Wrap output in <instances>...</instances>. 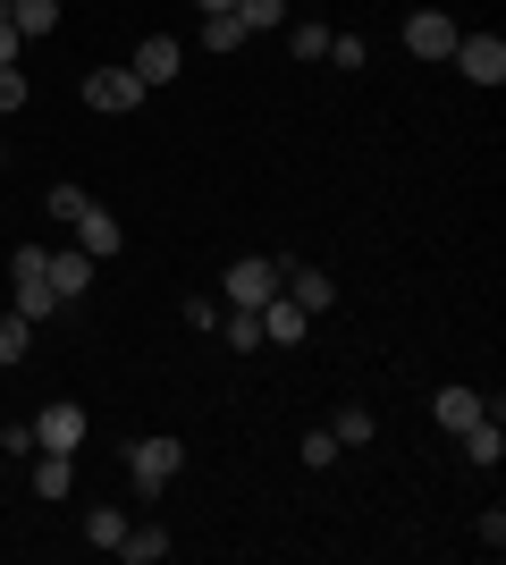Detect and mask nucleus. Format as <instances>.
<instances>
[{
  "label": "nucleus",
  "instance_id": "0eeeda50",
  "mask_svg": "<svg viewBox=\"0 0 506 565\" xmlns=\"http://www.w3.org/2000/svg\"><path fill=\"white\" fill-rule=\"evenodd\" d=\"M254 321H262V347H304V330H313V312L295 305V296H270V305H254Z\"/></svg>",
  "mask_w": 506,
  "mask_h": 565
},
{
  "label": "nucleus",
  "instance_id": "7ed1b4c3",
  "mask_svg": "<svg viewBox=\"0 0 506 565\" xmlns=\"http://www.w3.org/2000/svg\"><path fill=\"white\" fill-rule=\"evenodd\" d=\"M76 94H85V110L127 118L136 102H144V85H136V68H85V76H76Z\"/></svg>",
  "mask_w": 506,
  "mask_h": 565
},
{
  "label": "nucleus",
  "instance_id": "a211bd4d",
  "mask_svg": "<svg viewBox=\"0 0 506 565\" xmlns=\"http://www.w3.org/2000/svg\"><path fill=\"white\" fill-rule=\"evenodd\" d=\"M203 43H212V51H245L254 34H245V18H237V9H212V18H203Z\"/></svg>",
  "mask_w": 506,
  "mask_h": 565
},
{
  "label": "nucleus",
  "instance_id": "c756f323",
  "mask_svg": "<svg viewBox=\"0 0 506 565\" xmlns=\"http://www.w3.org/2000/svg\"><path fill=\"white\" fill-rule=\"evenodd\" d=\"M18 43H25V34H18L9 18H0V68H18Z\"/></svg>",
  "mask_w": 506,
  "mask_h": 565
},
{
  "label": "nucleus",
  "instance_id": "20e7f679",
  "mask_svg": "<svg viewBox=\"0 0 506 565\" xmlns=\"http://www.w3.org/2000/svg\"><path fill=\"white\" fill-rule=\"evenodd\" d=\"M127 68H136V85H144V94H152V85H169V76L186 68V43H177V34H144Z\"/></svg>",
  "mask_w": 506,
  "mask_h": 565
},
{
  "label": "nucleus",
  "instance_id": "ddd939ff",
  "mask_svg": "<svg viewBox=\"0 0 506 565\" xmlns=\"http://www.w3.org/2000/svg\"><path fill=\"white\" fill-rule=\"evenodd\" d=\"M456 439H464V456H473V465H482V472H498V456H506V430H498V405H489L482 423H464V430H456Z\"/></svg>",
  "mask_w": 506,
  "mask_h": 565
},
{
  "label": "nucleus",
  "instance_id": "c85d7f7f",
  "mask_svg": "<svg viewBox=\"0 0 506 565\" xmlns=\"http://www.w3.org/2000/svg\"><path fill=\"white\" fill-rule=\"evenodd\" d=\"M304 465H313V472L337 465V439H330V430H313V439H304Z\"/></svg>",
  "mask_w": 506,
  "mask_h": 565
},
{
  "label": "nucleus",
  "instance_id": "2eb2a0df",
  "mask_svg": "<svg viewBox=\"0 0 506 565\" xmlns=\"http://www.w3.org/2000/svg\"><path fill=\"white\" fill-rule=\"evenodd\" d=\"M110 557H127V565H161V557H169V532H161V523H127V541L110 548Z\"/></svg>",
  "mask_w": 506,
  "mask_h": 565
},
{
  "label": "nucleus",
  "instance_id": "4468645a",
  "mask_svg": "<svg viewBox=\"0 0 506 565\" xmlns=\"http://www.w3.org/2000/svg\"><path fill=\"white\" fill-rule=\"evenodd\" d=\"M25 465H34V498H68V490H76V456H60V448H34Z\"/></svg>",
  "mask_w": 506,
  "mask_h": 565
},
{
  "label": "nucleus",
  "instance_id": "bb28decb",
  "mask_svg": "<svg viewBox=\"0 0 506 565\" xmlns=\"http://www.w3.org/2000/svg\"><path fill=\"white\" fill-rule=\"evenodd\" d=\"M330 68H363V34H330Z\"/></svg>",
  "mask_w": 506,
  "mask_h": 565
},
{
  "label": "nucleus",
  "instance_id": "6ab92c4d",
  "mask_svg": "<svg viewBox=\"0 0 506 565\" xmlns=\"http://www.w3.org/2000/svg\"><path fill=\"white\" fill-rule=\"evenodd\" d=\"M219 347L254 354V347H262V321H254V312H237V305H228V312H219Z\"/></svg>",
  "mask_w": 506,
  "mask_h": 565
},
{
  "label": "nucleus",
  "instance_id": "9d476101",
  "mask_svg": "<svg viewBox=\"0 0 506 565\" xmlns=\"http://www.w3.org/2000/svg\"><path fill=\"white\" fill-rule=\"evenodd\" d=\"M34 448L76 456V448H85V405H43V414H34Z\"/></svg>",
  "mask_w": 506,
  "mask_h": 565
},
{
  "label": "nucleus",
  "instance_id": "a878e982",
  "mask_svg": "<svg viewBox=\"0 0 506 565\" xmlns=\"http://www.w3.org/2000/svg\"><path fill=\"white\" fill-rule=\"evenodd\" d=\"M85 203H94V194H85V186H51V194H43V212L60 220V228H68V220L85 212Z\"/></svg>",
  "mask_w": 506,
  "mask_h": 565
},
{
  "label": "nucleus",
  "instance_id": "f03ea898",
  "mask_svg": "<svg viewBox=\"0 0 506 565\" xmlns=\"http://www.w3.org/2000/svg\"><path fill=\"white\" fill-rule=\"evenodd\" d=\"M219 296H228L237 312L270 305V296H279V262H270V254H245V262H228V279H219Z\"/></svg>",
  "mask_w": 506,
  "mask_h": 565
},
{
  "label": "nucleus",
  "instance_id": "b1692460",
  "mask_svg": "<svg viewBox=\"0 0 506 565\" xmlns=\"http://www.w3.org/2000/svg\"><path fill=\"white\" fill-rule=\"evenodd\" d=\"M25 102H34V76H25V68H0V118H18Z\"/></svg>",
  "mask_w": 506,
  "mask_h": 565
},
{
  "label": "nucleus",
  "instance_id": "f257e3e1",
  "mask_svg": "<svg viewBox=\"0 0 506 565\" xmlns=\"http://www.w3.org/2000/svg\"><path fill=\"white\" fill-rule=\"evenodd\" d=\"M177 472H186V439H136V448H127V481H136V498H161Z\"/></svg>",
  "mask_w": 506,
  "mask_h": 565
},
{
  "label": "nucleus",
  "instance_id": "1a4fd4ad",
  "mask_svg": "<svg viewBox=\"0 0 506 565\" xmlns=\"http://www.w3.org/2000/svg\"><path fill=\"white\" fill-rule=\"evenodd\" d=\"M68 228H76V254H94V262H110V254H119V245H127L119 212H101V203H85V212H76Z\"/></svg>",
  "mask_w": 506,
  "mask_h": 565
},
{
  "label": "nucleus",
  "instance_id": "5701e85b",
  "mask_svg": "<svg viewBox=\"0 0 506 565\" xmlns=\"http://www.w3.org/2000/svg\"><path fill=\"white\" fill-rule=\"evenodd\" d=\"M245 34H270V25H288V0H237Z\"/></svg>",
  "mask_w": 506,
  "mask_h": 565
},
{
  "label": "nucleus",
  "instance_id": "412c9836",
  "mask_svg": "<svg viewBox=\"0 0 506 565\" xmlns=\"http://www.w3.org/2000/svg\"><path fill=\"white\" fill-rule=\"evenodd\" d=\"M25 354H34V321H25V312H9V321H0V372H9V363H25Z\"/></svg>",
  "mask_w": 506,
  "mask_h": 565
},
{
  "label": "nucleus",
  "instance_id": "7c9ffc66",
  "mask_svg": "<svg viewBox=\"0 0 506 565\" xmlns=\"http://www.w3.org/2000/svg\"><path fill=\"white\" fill-rule=\"evenodd\" d=\"M194 9H203V18H212V9H237V0H194Z\"/></svg>",
  "mask_w": 506,
  "mask_h": 565
},
{
  "label": "nucleus",
  "instance_id": "2f4dec72",
  "mask_svg": "<svg viewBox=\"0 0 506 565\" xmlns=\"http://www.w3.org/2000/svg\"><path fill=\"white\" fill-rule=\"evenodd\" d=\"M0 18H9V0H0Z\"/></svg>",
  "mask_w": 506,
  "mask_h": 565
},
{
  "label": "nucleus",
  "instance_id": "f8f14e48",
  "mask_svg": "<svg viewBox=\"0 0 506 565\" xmlns=\"http://www.w3.org/2000/svg\"><path fill=\"white\" fill-rule=\"evenodd\" d=\"M431 414H439V430H464V423H482V414H489V397L456 380V388H439V397H431Z\"/></svg>",
  "mask_w": 506,
  "mask_h": 565
},
{
  "label": "nucleus",
  "instance_id": "393cba45",
  "mask_svg": "<svg viewBox=\"0 0 506 565\" xmlns=\"http://www.w3.org/2000/svg\"><path fill=\"white\" fill-rule=\"evenodd\" d=\"M288 51H295V60H330V25H313V18H304V25L288 34Z\"/></svg>",
  "mask_w": 506,
  "mask_h": 565
},
{
  "label": "nucleus",
  "instance_id": "aec40b11",
  "mask_svg": "<svg viewBox=\"0 0 506 565\" xmlns=\"http://www.w3.org/2000/svg\"><path fill=\"white\" fill-rule=\"evenodd\" d=\"M372 430H380V423H372L363 405H337V414H330V439H337V448H363Z\"/></svg>",
  "mask_w": 506,
  "mask_h": 565
},
{
  "label": "nucleus",
  "instance_id": "9b49d317",
  "mask_svg": "<svg viewBox=\"0 0 506 565\" xmlns=\"http://www.w3.org/2000/svg\"><path fill=\"white\" fill-rule=\"evenodd\" d=\"M43 279H51V296L60 305H85V287H94V254H43Z\"/></svg>",
  "mask_w": 506,
  "mask_h": 565
},
{
  "label": "nucleus",
  "instance_id": "cd10ccee",
  "mask_svg": "<svg viewBox=\"0 0 506 565\" xmlns=\"http://www.w3.org/2000/svg\"><path fill=\"white\" fill-rule=\"evenodd\" d=\"M0 456H18V465H25V456H34V423H9V430H0Z\"/></svg>",
  "mask_w": 506,
  "mask_h": 565
},
{
  "label": "nucleus",
  "instance_id": "39448f33",
  "mask_svg": "<svg viewBox=\"0 0 506 565\" xmlns=\"http://www.w3.org/2000/svg\"><path fill=\"white\" fill-rule=\"evenodd\" d=\"M448 60H456L473 85H506V43H498V34H456V51H448Z\"/></svg>",
  "mask_w": 506,
  "mask_h": 565
},
{
  "label": "nucleus",
  "instance_id": "423d86ee",
  "mask_svg": "<svg viewBox=\"0 0 506 565\" xmlns=\"http://www.w3.org/2000/svg\"><path fill=\"white\" fill-rule=\"evenodd\" d=\"M279 296H295L304 312H330L337 305V279H330V270H313V262H279Z\"/></svg>",
  "mask_w": 506,
  "mask_h": 565
},
{
  "label": "nucleus",
  "instance_id": "f3484780",
  "mask_svg": "<svg viewBox=\"0 0 506 565\" xmlns=\"http://www.w3.org/2000/svg\"><path fill=\"white\" fill-rule=\"evenodd\" d=\"M18 312H25V321H60L68 305L51 296V279H43V270H25V279H18Z\"/></svg>",
  "mask_w": 506,
  "mask_h": 565
},
{
  "label": "nucleus",
  "instance_id": "dca6fc26",
  "mask_svg": "<svg viewBox=\"0 0 506 565\" xmlns=\"http://www.w3.org/2000/svg\"><path fill=\"white\" fill-rule=\"evenodd\" d=\"M9 25L25 43H43V34H60V0H9Z\"/></svg>",
  "mask_w": 506,
  "mask_h": 565
},
{
  "label": "nucleus",
  "instance_id": "4be33fe9",
  "mask_svg": "<svg viewBox=\"0 0 506 565\" xmlns=\"http://www.w3.org/2000/svg\"><path fill=\"white\" fill-rule=\"evenodd\" d=\"M85 541H94V548H119L127 541V507H94V515H85Z\"/></svg>",
  "mask_w": 506,
  "mask_h": 565
},
{
  "label": "nucleus",
  "instance_id": "6e6552de",
  "mask_svg": "<svg viewBox=\"0 0 506 565\" xmlns=\"http://www.w3.org/2000/svg\"><path fill=\"white\" fill-rule=\"evenodd\" d=\"M456 34H464V25L439 18V9H413V18H406V51H413V60H448V51H456Z\"/></svg>",
  "mask_w": 506,
  "mask_h": 565
}]
</instances>
